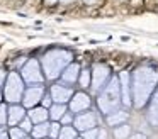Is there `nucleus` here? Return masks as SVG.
Segmentation results:
<instances>
[{"instance_id":"obj_9","label":"nucleus","mask_w":158,"mask_h":139,"mask_svg":"<svg viewBox=\"0 0 158 139\" xmlns=\"http://www.w3.org/2000/svg\"><path fill=\"white\" fill-rule=\"evenodd\" d=\"M24 78L27 81H39V80H41V75H39V70H38V64H36L34 61H31V63L24 68Z\"/></svg>"},{"instance_id":"obj_23","label":"nucleus","mask_w":158,"mask_h":139,"mask_svg":"<svg viewBox=\"0 0 158 139\" xmlns=\"http://www.w3.org/2000/svg\"><path fill=\"white\" fill-rule=\"evenodd\" d=\"M83 139H99V129L94 127L89 131H83Z\"/></svg>"},{"instance_id":"obj_29","label":"nucleus","mask_w":158,"mask_h":139,"mask_svg":"<svg viewBox=\"0 0 158 139\" xmlns=\"http://www.w3.org/2000/svg\"><path fill=\"white\" fill-rule=\"evenodd\" d=\"M85 2H87V3H95L97 0H85Z\"/></svg>"},{"instance_id":"obj_20","label":"nucleus","mask_w":158,"mask_h":139,"mask_svg":"<svg viewBox=\"0 0 158 139\" xmlns=\"http://www.w3.org/2000/svg\"><path fill=\"white\" fill-rule=\"evenodd\" d=\"M123 90H124V104L126 105H129L131 104V100H129V87H127V75L126 73H123Z\"/></svg>"},{"instance_id":"obj_1","label":"nucleus","mask_w":158,"mask_h":139,"mask_svg":"<svg viewBox=\"0 0 158 139\" xmlns=\"http://www.w3.org/2000/svg\"><path fill=\"white\" fill-rule=\"evenodd\" d=\"M156 80H158V75L155 71L141 70L136 73V80H134V104H136V107H143L144 105Z\"/></svg>"},{"instance_id":"obj_19","label":"nucleus","mask_w":158,"mask_h":139,"mask_svg":"<svg viewBox=\"0 0 158 139\" xmlns=\"http://www.w3.org/2000/svg\"><path fill=\"white\" fill-rule=\"evenodd\" d=\"M77 75H78V66H70L68 70L63 73V80H66V81H75L77 80Z\"/></svg>"},{"instance_id":"obj_21","label":"nucleus","mask_w":158,"mask_h":139,"mask_svg":"<svg viewBox=\"0 0 158 139\" xmlns=\"http://www.w3.org/2000/svg\"><path fill=\"white\" fill-rule=\"evenodd\" d=\"M10 139H24L26 137V131H22L21 127H12L10 132H9Z\"/></svg>"},{"instance_id":"obj_14","label":"nucleus","mask_w":158,"mask_h":139,"mask_svg":"<svg viewBox=\"0 0 158 139\" xmlns=\"http://www.w3.org/2000/svg\"><path fill=\"white\" fill-rule=\"evenodd\" d=\"M107 70L102 66H95V73H94V90H97L99 87H102V83L106 81Z\"/></svg>"},{"instance_id":"obj_25","label":"nucleus","mask_w":158,"mask_h":139,"mask_svg":"<svg viewBox=\"0 0 158 139\" xmlns=\"http://www.w3.org/2000/svg\"><path fill=\"white\" fill-rule=\"evenodd\" d=\"M5 122H7V108L0 105V125H4Z\"/></svg>"},{"instance_id":"obj_13","label":"nucleus","mask_w":158,"mask_h":139,"mask_svg":"<svg viewBox=\"0 0 158 139\" xmlns=\"http://www.w3.org/2000/svg\"><path fill=\"white\" fill-rule=\"evenodd\" d=\"M32 137L34 139H44L49 134V124L48 122H43V124H36L32 127Z\"/></svg>"},{"instance_id":"obj_3","label":"nucleus","mask_w":158,"mask_h":139,"mask_svg":"<svg viewBox=\"0 0 158 139\" xmlns=\"http://www.w3.org/2000/svg\"><path fill=\"white\" fill-rule=\"evenodd\" d=\"M22 95V81L19 80L17 75H10L7 81V87H5V97L10 102H17Z\"/></svg>"},{"instance_id":"obj_34","label":"nucleus","mask_w":158,"mask_h":139,"mask_svg":"<svg viewBox=\"0 0 158 139\" xmlns=\"http://www.w3.org/2000/svg\"><path fill=\"white\" fill-rule=\"evenodd\" d=\"M65 2H68V0H65Z\"/></svg>"},{"instance_id":"obj_17","label":"nucleus","mask_w":158,"mask_h":139,"mask_svg":"<svg viewBox=\"0 0 158 139\" xmlns=\"http://www.w3.org/2000/svg\"><path fill=\"white\" fill-rule=\"evenodd\" d=\"M65 114H66V110H65V105L63 104L55 105V107H51V110H49V117H51L53 121H60Z\"/></svg>"},{"instance_id":"obj_18","label":"nucleus","mask_w":158,"mask_h":139,"mask_svg":"<svg viewBox=\"0 0 158 139\" xmlns=\"http://www.w3.org/2000/svg\"><path fill=\"white\" fill-rule=\"evenodd\" d=\"M129 134H131V129H129V125H126V124H121V125H117V127L114 129L116 139H127Z\"/></svg>"},{"instance_id":"obj_5","label":"nucleus","mask_w":158,"mask_h":139,"mask_svg":"<svg viewBox=\"0 0 158 139\" xmlns=\"http://www.w3.org/2000/svg\"><path fill=\"white\" fill-rule=\"evenodd\" d=\"M97 125V117L94 112H83V114L77 115L75 119V129L77 131H89Z\"/></svg>"},{"instance_id":"obj_28","label":"nucleus","mask_w":158,"mask_h":139,"mask_svg":"<svg viewBox=\"0 0 158 139\" xmlns=\"http://www.w3.org/2000/svg\"><path fill=\"white\" fill-rule=\"evenodd\" d=\"M10 136H9V132H5L4 129L0 127V139H9Z\"/></svg>"},{"instance_id":"obj_8","label":"nucleus","mask_w":158,"mask_h":139,"mask_svg":"<svg viewBox=\"0 0 158 139\" xmlns=\"http://www.w3.org/2000/svg\"><path fill=\"white\" fill-rule=\"evenodd\" d=\"M70 97H72V90H70V88H63V87H60V85L53 87V98H55L58 104H65Z\"/></svg>"},{"instance_id":"obj_35","label":"nucleus","mask_w":158,"mask_h":139,"mask_svg":"<svg viewBox=\"0 0 158 139\" xmlns=\"http://www.w3.org/2000/svg\"><path fill=\"white\" fill-rule=\"evenodd\" d=\"M44 139H46V137H44Z\"/></svg>"},{"instance_id":"obj_27","label":"nucleus","mask_w":158,"mask_h":139,"mask_svg":"<svg viewBox=\"0 0 158 139\" xmlns=\"http://www.w3.org/2000/svg\"><path fill=\"white\" fill-rule=\"evenodd\" d=\"M61 121H63V124H70V122H72V115H70V114H65V115H63V117H61Z\"/></svg>"},{"instance_id":"obj_11","label":"nucleus","mask_w":158,"mask_h":139,"mask_svg":"<svg viewBox=\"0 0 158 139\" xmlns=\"http://www.w3.org/2000/svg\"><path fill=\"white\" fill-rule=\"evenodd\" d=\"M148 121L153 127H158V93L155 95L153 102H151V107L148 110Z\"/></svg>"},{"instance_id":"obj_32","label":"nucleus","mask_w":158,"mask_h":139,"mask_svg":"<svg viewBox=\"0 0 158 139\" xmlns=\"http://www.w3.org/2000/svg\"><path fill=\"white\" fill-rule=\"evenodd\" d=\"M77 139H83V137H77Z\"/></svg>"},{"instance_id":"obj_24","label":"nucleus","mask_w":158,"mask_h":139,"mask_svg":"<svg viewBox=\"0 0 158 139\" xmlns=\"http://www.w3.org/2000/svg\"><path fill=\"white\" fill-rule=\"evenodd\" d=\"M21 129L22 131H26V132H29V131H32V121L31 119H22L21 121Z\"/></svg>"},{"instance_id":"obj_10","label":"nucleus","mask_w":158,"mask_h":139,"mask_svg":"<svg viewBox=\"0 0 158 139\" xmlns=\"http://www.w3.org/2000/svg\"><path fill=\"white\" fill-rule=\"evenodd\" d=\"M43 95V88H31V90L26 93V98H24V104L27 107H32L34 104H38L39 98Z\"/></svg>"},{"instance_id":"obj_4","label":"nucleus","mask_w":158,"mask_h":139,"mask_svg":"<svg viewBox=\"0 0 158 139\" xmlns=\"http://www.w3.org/2000/svg\"><path fill=\"white\" fill-rule=\"evenodd\" d=\"M68 61V56H61V54H56V56H48L44 59V66L46 71H48V76L49 78H55L58 75L60 68Z\"/></svg>"},{"instance_id":"obj_22","label":"nucleus","mask_w":158,"mask_h":139,"mask_svg":"<svg viewBox=\"0 0 158 139\" xmlns=\"http://www.w3.org/2000/svg\"><path fill=\"white\" fill-rule=\"evenodd\" d=\"M60 131H61V127H60L58 122H53V124H49V136H51V139H58Z\"/></svg>"},{"instance_id":"obj_26","label":"nucleus","mask_w":158,"mask_h":139,"mask_svg":"<svg viewBox=\"0 0 158 139\" xmlns=\"http://www.w3.org/2000/svg\"><path fill=\"white\" fill-rule=\"evenodd\" d=\"M89 71H83L82 73V78H80V83H82V87H89Z\"/></svg>"},{"instance_id":"obj_31","label":"nucleus","mask_w":158,"mask_h":139,"mask_svg":"<svg viewBox=\"0 0 158 139\" xmlns=\"http://www.w3.org/2000/svg\"><path fill=\"white\" fill-rule=\"evenodd\" d=\"M48 2H49V3H53V2H55V0H48Z\"/></svg>"},{"instance_id":"obj_6","label":"nucleus","mask_w":158,"mask_h":139,"mask_svg":"<svg viewBox=\"0 0 158 139\" xmlns=\"http://www.w3.org/2000/svg\"><path fill=\"white\" fill-rule=\"evenodd\" d=\"M90 107V98L83 93H78L73 97L72 100V110L73 112H82V110H87Z\"/></svg>"},{"instance_id":"obj_15","label":"nucleus","mask_w":158,"mask_h":139,"mask_svg":"<svg viewBox=\"0 0 158 139\" xmlns=\"http://www.w3.org/2000/svg\"><path fill=\"white\" fill-rule=\"evenodd\" d=\"M127 119L126 112H112V114L107 115V124L109 125H119L121 122H124Z\"/></svg>"},{"instance_id":"obj_33","label":"nucleus","mask_w":158,"mask_h":139,"mask_svg":"<svg viewBox=\"0 0 158 139\" xmlns=\"http://www.w3.org/2000/svg\"><path fill=\"white\" fill-rule=\"evenodd\" d=\"M24 139H31V137H24Z\"/></svg>"},{"instance_id":"obj_16","label":"nucleus","mask_w":158,"mask_h":139,"mask_svg":"<svg viewBox=\"0 0 158 139\" xmlns=\"http://www.w3.org/2000/svg\"><path fill=\"white\" fill-rule=\"evenodd\" d=\"M58 139H77V129L72 125H63Z\"/></svg>"},{"instance_id":"obj_12","label":"nucleus","mask_w":158,"mask_h":139,"mask_svg":"<svg viewBox=\"0 0 158 139\" xmlns=\"http://www.w3.org/2000/svg\"><path fill=\"white\" fill-rule=\"evenodd\" d=\"M48 115H49V112H46V108H32V110L29 112V119H31L34 124H43V122H46Z\"/></svg>"},{"instance_id":"obj_7","label":"nucleus","mask_w":158,"mask_h":139,"mask_svg":"<svg viewBox=\"0 0 158 139\" xmlns=\"http://www.w3.org/2000/svg\"><path fill=\"white\" fill-rule=\"evenodd\" d=\"M24 108L22 107H17V105H14V107H10L9 108V114H7V121H9V124L10 125H15V124H19V122L24 119Z\"/></svg>"},{"instance_id":"obj_30","label":"nucleus","mask_w":158,"mask_h":139,"mask_svg":"<svg viewBox=\"0 0 158 139\" xmlns=\"http://www.w3.org/2000/svg\"><path fill=\"white\" fill-rule=\"evenodd\" d=\"M2 80H4V73H0V83H2Z\"/></svg>"},{"instance_id":"obj_2","label":"nucleus","mask_w":158,"mask_h":139,"mask_svg":"<svg viewBox=\"0 0 158 139\" xmlns=\"http://www.w3.org/2000/svg\"><path fill=\"white\" fill-rule=\"evenodd\" d=\"M117 104H119V87H117V80H112V83L104 90V93L99 98V107L104 114H112L116 112Z\"/></svg>"}]
</instances>
